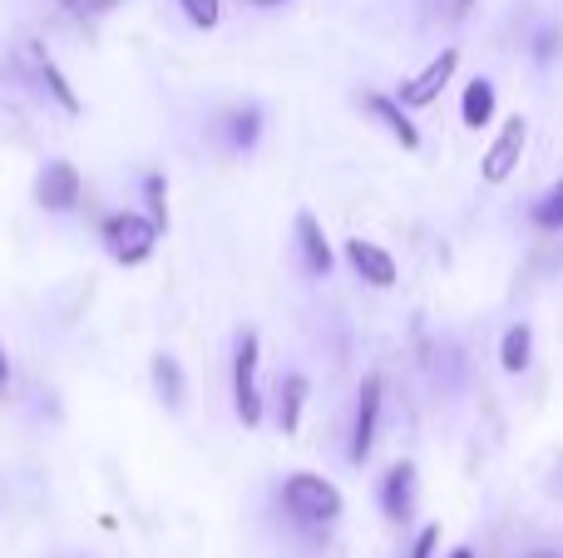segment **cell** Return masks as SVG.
I'll list each match as a JSON object with an SVG mask.
<instances>
[{
	"mask_svg": "<svg viewBox=\"0 0 563 558\" xmlns=\"http://www.w3.org/2000/svg\"><path fill=\"white\" fill-rule=\"evenodd\" d=\"M282 510L291 514V524H301V529H327V524L341 520V490L331 480H321V475L311 470H297L282 480Z\"/></svg>",
	"mask_w": 563,
	"mask_h": 558,
	"instance_id": "6da1fadb",
	"label": "cell"
},
{
	"mask_svg": "<svg viewBox=\"0 0 563 558\" xmlns=\"http://www.w3.org/2000/svg\"><path fill=\"white\" fill-rule=\"evenodd\" d=\"M158 237H164V227L148 213H134V208L109 213L104 227H99V243H104V253L114 257L119 267H144L148 257L158 253Z\"/></svg>",
	"mask_w": 563,
	"mask_h": 558,
	"instance_id": "7a4b0ae2",
	"label": "cell"
},
{
	"mask_svg": "<svg viewBox=\"0 0 563 558\" xmlns=\"http://www.w3.org/2000/svg\"><path fill=\"white\" fill-rule=\"evenodd\" d=\"M10 59H15V69L30 79V85H40L49 99H55L59 114H69V119L85 114V104H79V94H75V85H69V75L55 65V55H49V49L40 45V40L20 35L15 45H10Z\"/></svg>",
	"mask_w": 563,
	"mask_h": 558,
	"instance_id": "3957f363",
	"label": "cell"
},
{
	"mask_svg": "<svg viewBox=\"0 0 563 558\" xmlns=\"http://www.w3.org/2000/svg\"><path fill=\"white\" fill-rule=\"evenodd\" d=\"M257 366H263V342H257V332H238L233 336V411L247 431H257L267 415L263 386H257Z\"/></svg>",
	"mask_w": 563,
	"mask_h": 558,
	"instance_id": "277c9868",
	"label": "cell"
},
{
	"mask_svg": "<svg viewBox=\"0 0 563 558\" xmlns=\"http://www.w3.org/2000/svg\"><path fill=\"white\" fill-rule=\"evenodd\" d=\"M380 405H386V381H380V371L361 376L356 405H351L346 465H366V460H371V450H376V435H380Z\"/></svg>",
	"mask_w": 563,
	"mask_h": 558,
	"instance_id": "5b68a950",
	"label": "cell"
},
{
	"mask_svg": "<svg viewBox=\"0 0 563 558\" xmlns=\"http://www.w3.org/2000/svg\"><path fill=\"white\" fill-rule=\"evenodd\" d=\"M208 129H213L218 148H223L228 158H247L257 144H263V134H267V109L257 104V99H243V104L218 109Z\"/></svg>",
	"mask_w": 563,
	"mask_h": 558,
	"instance_id": "8992f818",
	"label": "cell"
},
{
	"mask_svg": "<svg viewBox=\"0 0 563 558\" xmlns=\"http://www.w3.org/2000/svg\"><path fill=\"white\" fill-rule=\"evenodd\" d=\"M525 148H529V119L525 114L505 119V124H499V134H495V144H489L485 158H479V178H485L489 188L509 183V178L519 174V158H525Z\"/></svg>",
	"mask_w": 563,
	"mask_h": 558,
	"instance_id": "52a82bcc",
	"label": "cell"
},
{
	"mask_svg": "<svg viewBox=\"0 0 563 558\" xmlns=\"http://www.w3.org/2000/svg\"><path fill=\"white\" fill-rule=\"evenodd\" d=\"M35 203L55 217L75 213V208L85 203V178H79V168L69 164V158H49L35 174Z\"/></svg>",
	"mask_w": 563,
	"mask_h": 558,
	"instance_id": "ba28073f",
	"label": "cell"
},
{
	"mask_svg": "<svg viewBox=\"0 0 563 558\" xmlns=\"http://www.w3.org/2000/svg\"><path fill=\"white\" fill-rule=\"evenodd\" d=\"M455 69H460V49L455 45H445L435 59H430L420 75H410V79H400V89H396V99L416 114V109H430L440 94H445V85L455 79Z\"/></svg>",
	"mask_w": 563,
	"mask_h": 558,
	"instance_id": "9c48e42d",
	"label": "cell"
},
{
	"mask_svg": "<svg viewBox=\"0 0 563 558\" xmlns=\"http://www.w3.org/2000/svg\"><path fill=\"white\" fill-rule=\"evenodd\" d=\"M356 104L366 109V119H371V124H376V129H386V134L396 138V144L406 148V154H416V148H420V124H416V119H410V109L400 104L396 94H380V89H361V94H356Z\"/></svg>",
	"mask_w": 563,
	"mask_h": 558,
	"instance_id": "30bf717a",
	"label": "cell"
},
{
	"mask_svg": "<svg viewBox=\"0 0 563 558\" xmlns=\"http://www.w3.org/2000/svg\"><path fill=\"white\" fill-rule=\"evenodd\" d=\"M291 237H297L301 272H307V277H317V282H327V277H331V267H336V253H331V237H327V227H321V217L301 208V213L291 217Z\"/></svg>",
	"mask_w": 563,
	"mask_h": 558,
	"instance_id": "8fae6325",
	"label": "cell"
},
{
	"mask_svg": "<svg viewBox=\"0 0 563 558\" xmlns=\"http://www.w3.org/2000/svg\"><path fill=\"white\" fill-rule=\"evenodd\" d=\"M341 253H346L351 272H356L366 287H376V292H390V287L400 282L396 257H390L380 243H371V237H346V243H341Z\"/></svg>",
	"mask_w": 563,
	"mask_h": 558,
	"instance_id": "7c38bea8",
	"label": "cell"
},
{
	"mask_svg": "<svg viewBox=\"0 0 563 558\" xmlns=\"http://www.w3.org/2000/svg\"><path fill=\"white\" fill-rule=\"evenodd\" d=\"M416 484H420L416 460H396V465H390V470L380 475V490H376L380 514H386V520H396V524H406L410 514H416Z\"/></svg>",
	"mask_w": 563,
	"mask_h": 558,
	"instance_id": "4fadbf2b",
	"label": "cell"
},
{
	"mask_svg": "<svg viewBox=\"0 0 563 558\" xmlns=\"http://www.w3.org/2000/svg\"><path fill=\"white\" fill-rule=\"evenodd\" d=\"M499 114V94H495V79L475 75L465 85V94H460V124L470 129V134H479V129H489Z\"/></svg>",
	"mask_w": 563,
	"mask_h": 558,
	"instance_id": "5bb4252c",
	"label": "cell"
},
{
	"mask_svg": "<svg viewBox=\"0 0 563 558\" xmlns=\"http://www.w3.org/2000/svg\"><path fill=\"white\" fill-rule=\"evenodd\" d=\"M148 381H154V395L168 405V411H184L188 401V376H184V361L168 351H158L154 361H148Z\"/></svg>",
	"mask_w": 563,
	"mask_h": 558,
	"instance_id": "9a60e30c",
	"label": "cell"
},
{
	"mask_svg": "<svg viewBox=\"0 0 563 558\" xmlns=\"http://www.w3.org/2000/svg\"><path fill=\"white\" fill-rule=\"evenodd\" d=\"M307 395H311V381L301 371H287L277 386V425L282 435H297L301 431V411H307Z\"/></svg>",
	"mask_w": 563,
	"mask_h": 558,
	"instance_id": "2e32d148",
	"label": "cell"
},
{
	"mask_svg": "<svg viewBox=\"0 0 563 558\" xmlns=\"http://www.w3.org/2000/svg\"><path fill=\"white\" fill-rule=\"evenodd\" d=\"M534 366V326L515 322L505 336H499V371L505 376H525Z\"/></svg>",
	"mask_w": 563,
	"mask_h": 558,
	"instance_id": "e0dca14e",
	"label": "cell"
},
{
	"mask_svg": "<svg viewBox=\"0 0 563 558\" xmlns=\"http://www.w3.org/2000/svg\"><path fill=\"white\" fill-rule=\"evenodd\" d=\"M529 223H534L539 233H563V178H554V183L529 203Z\"/></svg>",
	"mask_w": 563,
	"mask_h": 558,
	"instance_id": "ac0fdd59",
	"label": "cell"
},
{
	"mask_svg": "<svg viewBox=\"0 0 563 558\" xmlns=\"http://www.w3.org/2000/svg\"><path fill=\"white\" fill-rule=\"evenodd\" d=\"M559 55H563V25L544 20V25L529 35V59H534L539 69H549V65H559Z\"/></svg>",
	"mask_w": 563,
	"mask_h": 558,
	"instance_id": "d6986e66",
	"label": "cell"
},
{
	"mask_svg": "<svg viewBox=\"0 0 563 558\" xmlns=\"http://www.w3.org/2000/svg\"><path fill=\"white\" fill-rule=\"evenodd\" d=\"M144 208H148V217L168 233V178L164 174H144Z\"/></svg>",
	"mask_w": 563,
	"mask_h": 558,
	"instance_id": "ffe728a7",
	"label": "cell"
},
{
	"mask_svg": "<svg viewBox=\"0 0 563 558\" xmlns=\"http://www.w3.org/2000/svg\"><path fill=\"white\" fill-rule=\"evenodd\" d=\"M178 10L194 30H218V20H223V0H178Z\"/></svg>",
	"mask_w": 563,
	"mask_h": 558,
	"instance_id": "44dd1931",
	"label": "cell"
},
{
	"mask_svg": "<svg viewBox=\"0 0 563 558\" xmlns=\"http://www.w3.org/2000/svg\"><path fill=\"white\" fill-rule=\"evenodd\" d=\"M435 549H440V524H426L416 534V544H410V558H435Z\"/></svg>",
	"mask_w": 563,
	"mask_h": 558,
	"instance_id": "7402d4cb",
	"label": "cell"
},
{
	"mask_svg": "<svg viewBox=\"0 0 563 558\" xmlns=\"http://www.w3.org/2000/svg\"><path fill=\"white\" fill-rule=\"evenodd\" d=\"M445 20H450V25H465V20L470 15H475V5H479V0H445Z\"/></svg>",
	"mask_w": 563,
	"mask_h": 558,
	"instance_id": "603a6c76",
	"label": "cell"
},
{
	"mask_svg": "<svg viewBox=\"0 0 563 558\" xmlns=\"http://www.w3.org/2000/svg\"><path fill=\"white\" fill-rule=\"evenodd\" d=\"M124 0H89V15H109V10H119Z\"/></svg>",
	"mask_w": 563,
	"mask_h": 558,
	"instance_id": "cb8c5ba5",
	"label": "cell"
},
{
	"mask_svg": "<svg viewBox=\"0 0 563 558\" xmlns=\"http://www.w3.org/2000/svg\"><path fill=\"white\" fill-rule=\"evenodd\" d=\"M10 386V351H5V342H0V391Z\"/></svg>",
	"mask_w": 563,
	"mask_h": 558,
	"instance_id": "d4e9b609",
	"label": "cell"
},
{
	"mask_svg": "<svg viewBox=\"0 0 563 558\" xmlns=\"http://www.w3.org/2000/svg\"><path fill=\"white\" fill-rule=\"evenodd\" d=\"M59 5H65V10H69V15H79V20H85V15H89V0H59Z\"/></svg>",
	"mask_w": 563,
	"mask_h": 558,
	"instance_id": "484cf974",
	"label": "cell"
},
{
	"mask_svg": "<svg viewBox=\"0 0 563 558\" xmlns=\"http://www.w3.org/2000/svg\"><path fill=\"white\" fill-rule=\"evenodd\" d=\"M243 5H253V10H282V5H291V0H243Z\"/></svg>",
	"mask_w": 563,
	"mask_h": 558,
	"instance_id": "4316f807",
	"label": "cell"
},
{
	"mask_svg": "<svg viewBox=\"0 0 563 558\" xmlns=\"http://www.w3.org/2000/svg\"><path fill=\"white\" fill-rule=\"evenodd\" d=\"M525 558H563V549H529Z\"/></svg>",
	"mask_w": 563,
	"mask_h": 558,
	"instance_id": "83f0119b",
	"label": "cell"
},
{
	"mask_svg": "<svg viewBox=\"0 0 563 558\" xmlns=\"http://www.w3.org/2000/svg\"><path fill=\"white\" fill-rule=\"evenodd\" d=\"M445 558H475V549H470V544H460V549H450Z\"/></svg>",
	"mask_w": 563,
	"mask_h": 558,
	"instance_id": "f1b7e54d",
	"label": "cell"
}]
</instances>
